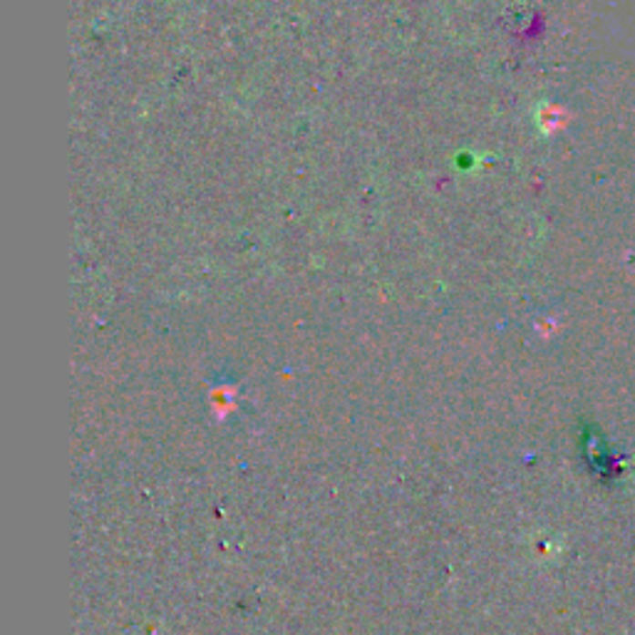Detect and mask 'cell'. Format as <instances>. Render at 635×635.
I'll return each instance as SVG.
<instances>
[{"instance_id": "1", "label": "cell", "mask_w": 635, "mask_h": 635, "mask_svg": "<svg viewBox=\"0 0 635 635\" xmlns=\"http://www.w3.org/2000/svg\"><path fill=\"white\" fill-rule=\"evenodd\" d=\"M558 117L561 115H558V109L556 108H544V112L537 117V122L541 125L544 132H551V129H556V127L561 125V122H558Z\"/></svg>"}]
</instances>
